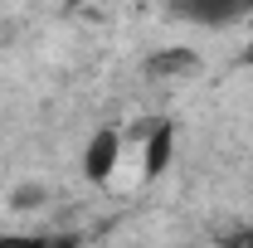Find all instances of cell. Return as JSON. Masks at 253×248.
<instances>
[{
	"mask_svg": "<svg viewBox=\"0 0 253 248\" xmlns=\"http://www.w3.org/2000/svg\"><path fill=\"white\" fill-rule=\"evenodd\" d=\"M112 151H117V136H97V146H93V161H88V170H93V175H107V165H112Z\"/></svg>",
	"mask_w": 253,
	"mask_h": 248,
	"instance_id": "1",
	"label": "cell"
},
{
	"mask_svg": "<svg viewBox=\"0 0 253 248\" xmlns=\"http://www.w3.org/2000/svg\"><path fill=\"white\" fill-rule=\"evenodd\" d=\"M0 248H44V239H15L10 234V239H0Z\"/></svg>",
	"mask_w": 253,
	"mask_h": 248,
	"instance_id": "2",
	"label": "cell"
},
{
	"mask_svg": "<svg viewBox=\"0 0 253 248\" xmlns=\"http://www.w3.org/2000/svg\"><path fill=\"white\" fill-rule=\"evenodd\" d=\"M224 248H253V229H244V234H234V239H224Z\"/></svg>",
	"mask_w": 253,
	"mask_h": 248,
	"instance_id": "3",
	"label": "cell"
},
{
	"mask_svg": "<svg viewBox=\"0 0 253 248\" xmlns=\"http://www.w3.org/2000/svg\"><path fill=\"white\" fill-rule=\"evenodd\" d=\"M44 248H78L73 239H44Z\"/></svg>",
	"mask_w": 253,
	"mask_h": 248,
	"instance_id": "4",
	"label": "cell"
}]
</instances>
